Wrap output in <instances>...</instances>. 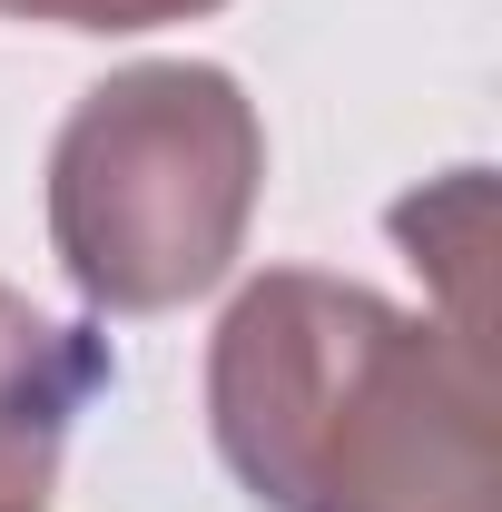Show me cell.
Segmentation results:
<instances>
[{
  "instance_id": "cell-4",
  "label": "cell",
  "mask_w": 502,
  "mask_h": 512,
  "mask_svg": "<svg viewBox=\"0 0 502 512\" xmlns=\"http://www.w3.org/2000/svg\"><path fill=\"white\" fill-rule=\"evenodd\" d=\"M227 0H0V20H50V30H168V20H207Z\"/></svg>"
},
{
  "instance_id": "cell-2",
  "label": "cell",
  "mask_w": 502,
  "mask_h": 512,
  "mask_svg": "<svg viewBox=\"0 0 502 512\" xmlns=\"http://www.w3.org/2000/svg\"><path fill=\"white\" fill-rule=\"evenodd\" d=\"M266 119L217 60H138L50 138V247L99 316L207 296L256 227Z\"/></svg>"
},
{
  "instance_id": "cell-3",
  "label": "cell",
  "mask_w": 502,
  "mask_h": 512,
  "mask_svg": "<svg viewBox=\"0 0 502 512\" xmlns=\"http://www.w3.org/2000/svg\"><path fill=\"white\" fill-rule=\"evenodd\" d=\"M109 335L40 316L20 286H0V512H40L60 483L69 424L109 394Z\"/></svg>"
},
{
  "instance_id": "cell-1",
  "label": "cell",
  "mask_w": 502,
  "mask_h": 512,
  "mask_svg": "<svg viewBox=\"0 0 502 512\" xmlns=\"http://www.w3.org/2000/svg\"><path fill=\"white\" fill-rule=\"evenodd\" d=\"M483 335L276 266L207 345V424L266 512H502Z\"/></svg>"
}]
</instances>
